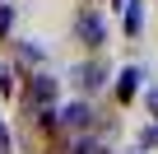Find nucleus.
<instances>
[{
  "label": "nucleus",
  "mask_w": 158,
  "mask_h": 154,
  "mask_svg": "<svg viewBox=\"0 0 158 154\" xmlns=\"http://www.w3.org/2000/svg\"><path fill=\"white\" fill-rule=\"evenodd\" d=\"M10 28H14V10H10V5H0V37H5Z\"/></svg>",
  "instance_id": "8"
},
{
  "label": "nucleus",
  "mask_w": 158,
  "mask_h": 154,
  "mask_svg": "<svg viewBox=\"0 0 158 154\" xmlns=\"http://www.w3.org/2000/svg\"><path fill=\"white\" fill-rule=\"evenodd\" d=\"M116 5H126V0H116Z\"/></svg>",
  "instance_id": "11"
},
{
  "label": "nucleus",
  "mask_w": 158,
  "mask_h": 154,
  "mask_svg": "<svg viewBox=\"0 0 158 154\" xmlns=\"http://www.w3.org/2000/svg\"><path fill=\"white\" fill-rule=\"evenodd\" d=\"M74 75H79L84 89H102V84H107V70H102V65H79Z\"/></svg>",
  "instance_id": "6"
},
{
  "label": "nucleus",
  "mask_w": 158,
  "mask_h": 154,
  "mask_svg": "<svg viewBox=\"0 0 158 154\" xmlns=\"http://www.w3.org/2000/svg\"><path fill=\"white\" fill-rule=\"evenodd\" d=\"M153 145H158V126H144L139 131V149H153Z\"/></svg>",
  "instance_id": "7"
},
{
  "label": "nucleus",
  "mask_w": 158,
  "mask_h": 154,
  "mask_svg": "<svg viewBox=\"0 0 158 154\" xmlns=\"http://www.w3.org/2000/svg\"><path fill=\"white\" fill-rule=\"evenodd\" d=\"M139 28H144V0H126V33L139 37Z\"/></svg>",
  "instance_id": "5"
},
{
  "label": "nucleus",
  "mask_w": 158,
  "mask_h": 154,
  "mask_svg": "<svg viewBox=\"0 0 158 154\" xmlns=\"http://www.w3.org/2000/svg\"><path fill=\"white\" fill-rule=\"evenodd\" d=\"M56 103V80L51 75H33V84H28V108L33 112H51Z\"/></svg>",
  "instance_id": "1"
},
{
  "label": "nucleus",
  "mask_w": 158,
  "mask_h": 154,
  "mask_svg": "<svg viewBox=\"0 0 158 154\" xmlns=\"http://www.w3.org/2000/svg\"><path fill=\"white\" fill-rule=\"evenodd\" d=\"M149 112L158 117V89H149Z\"/></svg>",
  "instance_id": "9"
},
{
  "label": "nucleus",
  "mask_w": 158,
  "mask_h": 154,
  "mask_svg": "<svg viewBox=\"0 0 158 154\" xmlns=\"http://www.w3.org/2000/svg\"><path fill=\"white\" fill-rule=\"evenodd\" d=\"M0 140H10V131H5V121H0Z\"/></svg>",
  "instance_id": "10"
},
{
  "label": "nucleus",
  "mask_w": 158,
  "mask_h": 154,
  "mask_svg": "<svg viewBox=\"0 0 158 154\" xmlns=\"http://www.w3.org/2000/svg\"><path fill=\"white\" fill-rule=\"evenodd\" d=\"M74 33H79V42H84L89 51H98V47L107 42V28H102L98 14H79V19H74Z\"/></svg>",
  "instance_id": "2"
},
{
  "label": "nucleus",
  "mask_w": 158,
  "mask_h": 154,
  "mask_svg": "<svg viewBox=\"0 0 158 154\" xmlns=\"http://www.w3.org/2000/svg\"><path fill=\"white\" fill-rule=\"evenodd\" d=\"M107 154H112V149H107Z\"/></svg>",
  "instance_id": "12"
},
{
  "label": "nucleus",
  "mask_w": 158,
  "mask_h": 154,
  "mask_svg": "<svg viewBox=\"0 0 158 154\" xmlns=\"http://www.w3.org/2000/svg\"><path fill=\"white\" fill-rule=\"evenodd\" d=\"M139 80H144V70H139V65H126V70L116 75V94L130 103V98H135V89H139Z\"/></svg>",
  "instance_id": "4"
},
{
  "label": "nucleus",
  "mask_w": 158,
  "mask_h": 154,
  "mask_svg": "<svg viewBox=\"0 0 158 154\" xmlns=\"http://www.w3.org/2000/svg\"><path fill=\"white\" fill-rule=\"evenodd\" d=\"M56 121L65 131H84L93 121V112H89V103H65V108H56Z\"/></svg>",
  "instance_id": "3"
}]
</instances>
